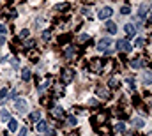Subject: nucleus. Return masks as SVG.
<instances>
[{"label":"nucleus","mask_w":152,"mask_h":136,"mask_svg":"<svg viewBox=\"0 0 152 136\" xmlns=\"http://www.w3.org/2000/svg\"><path fill=\"white\" fill-rule=\"evenodd\" d=\"M115 46H117V50H122V51H131V50H133L131 42H128L126 39H119Z\"/></svg>","instance_id":"1"},{"label":"nucleus","mask_w":152,"mask_h":136,"mask_svg":"<svg viewBox=\"0 0 152 136\" xmlns=\"http://www.w3.org/2000/svg\"><path fill=\"white\" fill-rule=\"evenodd\" d=\"M14 108H16V112H19V113H27V101H25V99H16V101H14Z\"/></svg>","instance_id":"2"},{"label":"nucleus","mask_w":152,"mask_h":136,"mask_svg":"<svg viewBox=\"0 0 152 136\" xmlns=\"http://www.w3.org/2000/svg\"><path fill=\"white\" fill-rule=\"evenodd\" d=\"M112 14H113V9H112L110 5H106V7H103V9L99 11V19H108Z\"/></svg>","instance_id":"3"},{"label":"nucleus","mask_w":152,"mask_h":136,"mask_svg":"<svg viewBox=\"0 0 152 136\" xmlns=\"http://www.w3.org/2000/svg\"><path fill=\"white\" fill-rule=\"evenodd\" d=\"M110 44H112V39H108V37H104V39H101V41H99V44H97V48H99L101 51H106V53H110V51H108V48H110Z\"/></svg>","instance_id":"4"},{"label":"nucleus","mask_w":152,"mask_h":136,"mask_svg":"<svg viewBox=\"0 0 152 136\" xmlns=\"http://www.w3.org/2000/svg\"><path fill=\"white\" fill-rule=\"evenodd\" d=\"M104 28H106V32H108V34H112V35H113V34H117V30H119V28H117V25H115L113 21H106Z\"/></svg>","instance_id":"5"},{"label":"nucleus","mask_w":152,"mask_h":136,"mask_svg":"<svg viewBox=\"0 0 152 136\" xmlns=\"http://www.w3.org/2000/svg\"><path fill=\"white\" fill-rule=\"evenodd\" d=\"M73 74H74V73H73L71 69H66V71H62V81H64V83H69V81L73 80Z\"/></svg>","instance_id":"6"},{"label":"nucleus","mask_w":152,"mask_h":136,"mask_svg":"<svg viewBox=\"0 0 152 136\" xmlns=\"http://www.w3.org/2000/svg\"><path fill=\"white\" fill-rule=\"evenodd\" d=\"M124 30H126V34H128L129 37H133V35L136 34V27H135L133 23H128V25L124 27Z\"/></svg>","instance_id":"7"},{"label":"nucleus","mask_w":152,"mask_h":136,"mask_svg":"<svg viewBox=\"0 0 152 136\" xmlns=\"http://www.w3.org/2000/svg\"><path fill=\"white\" fill-rule=\"evenodd\" d=\"M0 120H2V122H5V120L9 122V120H11V113H9L7 108H2V110H0Z\"/></svg>","instance_id":"8"},{"label":"nucleus","mask_w":152,"mask_h":136,"mask_svg":"<svg viewBox=\"0 0 152 136\" xmlns=\"http://www.w3.org/2000/svg\"><path fill=\"white\" fill-rule=\"evenodd\" d=\"M133 126L138 127V129H142V127H145V120L140 119V117H135V119H133Z\"/></svg>","instance_id":"9"},{"label":"nucleus","mask_w":152,"mask_h":136,"mask_svg":"<svg viewBox=\"0 0 152 136\" xmlns=\"http://www.w3.org/2000/svg\"><path fill=\"white\" fill-rule=\"evenodd\" d=\"M97 96H99V97L108 99V97H110V92H108L106 89H103V87H97Z\"/></svg>","instance_id":"10"},{"label":"nucleus","mask_w":152,"mask_h":136,"mask_svg":"<svg viewBox=\"0 0 152 136\" xmlns=\"http://www.w3.org/2000/svg\"><path fill=\"white\" fill-rule=\"evenodd\" d=\"M35 129H37L39 133H46V131H48V124H46V122H43V120H39Z\"/></svg>","instance_id":"11"},{"label":"nucleus","mask_w":152,"mask_h":136,"mask_svg":"<svg viewBox=\"0 0 152 136\" xmlns=\"http://www.w3.org/2000/svg\"><path fill=\"white\" fill-rule=\"evenodd\" d=\"M147 14H149V7H147L145 4H142V5H140V14H138V16H140V18H145Z\"/></svg>","instance_id":"12"},{"label":"nucleus","mask_w":152,"mask_h":136,"mask_svg":"<svg viewBox=\"0 0 152 136\" xmlns=\"http://www.w3.org/2000/svg\"><path fill=\"white\" fill-rule=\"evenodd\" d=\"M53 115H55L57 119H62V117H64V110H62L60 106H55V108H53Z\"/></svg>","instance_id":"13"},{"label":"nucleus","mask_w":152,"mask_h":136,"mask_svg":"<svg viewBox=\"0 0 152 136\" xmlns=\"http://www.w3.org/2000/svg\"><path fill=\"white\" fill-rule=\"evenodd\" d=\"M21 80H23V81H28V80H30V69L25 67V69L21 71Z\"/></svg>","instance_id":"14"},{"label":"nucleus","mask_w":152,"mask_h":136,"mask_svg":"<svg viewBox=\"0 0 152 136\" xmlns=\"http://www.w3.org/2000/svg\"><path fill=\"white\" fill-rule=\"evenodd\" d=\"M30 120H32V122H35V124H37V122H39V120H41V112H34V113H32V115H30Z\"/></svg>","instance_id":"15"},{"label":"nucleus","mask_w":152,"mask_h":136,"mask_svg":"<svg viewBox=\"0 0 152 136\" xmlns=\"http://www.w3.org/2000/svg\"><path fill=\"white\" fill-rule=\"evenodd\" d=\"M16 129H18V122H16L14 119H11V120H9V131H11V133H14Z\"/></svg>","instance_id":"16"},{"label":"nucleus","mask_w":152,"mask_h":136,"mask_svg":"<svg viewBox=\"0 0 152 136\" xmlns=\"http://www.w3.org/2000/svg\"><path fill=\"white\" fill-rule=\"evenodd\" d=\"M143 83H145V85H151L152 83V71L143 74Z\"/></svg>","instance_id":"17"},{"label":"nucleus","mask_w":152,"mask_h":136,"mask_svg":"<svg viewBox=\"0 0 152 136\" xmlns=\"http://www.w3.org/2000/svg\"><path fill=\"white\" fill-rule=\"evenodd\" d=\"M120 12H122L124 16H128V14H131V7H129V5H122V9H120Z\"/></svg>","instance_id":"18"},{"label":"nucleus","mask_w":152,"mask_h":136,"mask_svg":"<svg viewBox=\"0 0 152 136\" xmlns=\"http://www.w3.org/2000/svg\"><path fill=\"white\" fill-rule=\"evenodd\" d=\"M143 44H145V39H143V37H138V39L135 41V46H138V48H142Z\"/></svg>","instance_id":"19"},{"label":"nucleus","mask_w":152,"mask_h":136,"mask_svg":"<svg viewBox=\"0 0 152 136\" xmlns=\"http://www.w3.org/2000/svg\"><path fill=\"white\" fill-rule=\"evenodd\" d=\"M131 65H133V69H140L143 65V62L142 60H135V62H131Z\"/></svg>","instance_id":"20"},{"label":"nucleus","mask_w":152,"mask_h":136,"mask_svg":"<svg viewBox=\"0 0 152 136\" xmlns=\"http://www.w3.org/2000/svg\"><path fill=\"white\" fill-rule=\"evenodd\" d=\"M119 85H120V83H119V80H117V78H112V80H110V87H113V89H117Z\"/></svg>","instance_id":"21"},{"label":"nucleus","mask_w":152,"mask_h":136,"mask_svg":"<svg viewBox=\"0 0 152 136\" xmlns=\"http://www.w3.org/2000/svg\"><path fill=\"white\" fill-rule=\"evenodd\" d=\"M117 131H119V133H124V131H126V126H124V122H119V124H117Z\"/></svg>","instance_id":"22"},{"label":"nucleus","mask_w":152,"mask_h":136,"mask_svg":"<svg viewBox=\"0 0 152 136\" xmlns=\"http://www.w3.org/2000/svg\"><path fill=\"white\" fill-rule=\"evenodd\" d=\"M73 53H74V48H69V50L66 51V58H71V57H73Z\"/></svg>","instance_id":"23"},{"label":"nucleus","mask_w":152,"mask_h":136,"mask_svg":"<svg viewBox=\"0 0 152 136\" xmlns=\"http://www.w3.org/2000/svg\"><path fill=\"white\" fill-rule=\"evenodd\" d=\"M67 122H69V126H76V117H73V115H71V117L67 119Z\"/></svg>","instance_id":"24"},{"label":"nucleus","mask_w":152,"mask_h":136,"mask_svg":"<svg viewBox=\"0 0 152 136\" xmlns=\"http://www.w3.org/2000/svg\"><path fill=\"white\" fill-rule=\"evenodd\" d=\"M27 133H28V131H27V127H21V129H19V135H18V136H27Z\"/></svg>","instance_id":"25"},{"label":"nucleus","mask_w":152,"mask_h":136,"mask_svg":"<svg viewBox=\"0 0 152 136\" xmlns=\"http://www.w3.org/2000/svg\"><path fill=\"white\" fill-rule=\"evenodd\" d=\"M4 97H7V90H5V89L0 90V99H4Z\"/></svg>","instance_id":"26"},{"label":"nucleus","mask_w":152,"mask_h":136,"mask_svg":"<svg viewBox=\"0 0 152 136\" xmlns=\"http://www.w3.org/2000/svg\"><path fill=\"white\" fill-rule=\"evenodd\" d=\"M89 39V35H85V34H81L80 37H78V41H87Z\"/></svg>","instance_id":"27"},{"label":"nucleus","mask_w":152,"mask_h":136,"mask_svg":"<svg viewBox=\"0 0 152 136\" xmlns=\"http://www.w3.org/2000/svg\"><path fill=\"white\" fill-rule=\"evenodd\" d=\"M128 83L131 85V89H135V80L133 78H128Z\"/></svg>","instance_id":"28"},{"label":"nucleus","mask_w":152,"mask_h":136,"mask_svg":"<svg viewBox=\"0 0 152 136\" xmlns=\"http://www.w3.org/2000/svg\"><path fill=\"white\" fill-rule=\"evenodd\" d=\"M5 32H7V28H5V25H2V23H0V34H5Z\"/></svg>","instance_id":"29"},{"label":"nucleus","mask_w":152,"mask_h":136,"mask_svg":"<svg viewBox=\"0 0 152 136\" xmlns=\"http://www.w3.org/2000/svg\"><path fill=\"white\" fill-rule=\"evenodd\" d=\"M18 65H19V64H18V60H16V58H12V67H14V69H16V67H18Z\"/></svg>","instance_id":"30"},{"label":"nucleus","mask_w":152,"mask_h":136,"mask_svg":"<svg viewBox=\"0 0 152 136\" xmlns=\"http://www.w3.org/2000/svg\"><path fill=\"white\" fill-rule=\"evenodd\" d=\"M19 35H21V37H27V35H28V30H23V32H21Z\"/></svg>","instance_id":"31"},{"label":"nucleus","mask_w":152,"mask_h":136,"mask_svg":"<svg viewBox=\"0 0 152 136\" xmlns=\"http://www.w3.org/2000/svg\"><path fill=\"white\" fill-rule=\"evenodd\" d=\"M9 97L12 99V97H16V90H11V94H9Z\"/></svg>","instance_id":"32"},{"label":"nucleus","mask_w":152,"mask_h":136,"mask_svg":"<svg viewBox=\"0 0 152 136\" xmlns=\"http://www.w3.org/2000/svg\"><path fill=\"white\" fill-rule=\"evenodd\" d=\"M89 103H90L92 106H96V104H97V101H96V99H89Z\"/></svg>","instance_id":"33"},{"label":"nucleus","mask_w":152,"mask_h":136,"mask_svg":"<svg viewBox=\"0 0 152 136\" xmlns=\"http://www.w3.org/2000/svg\"><path fill=\"white\" fill-rule=\"evenodd\" d=\"M4 42H5V39H4V37H2V35H0V46H2V44H4Z\"/></svg>","instance_id":"34"},{"label":"nucleus","mask_w":152,"mask_h":136,"mask_svg":"<svg viewBox=\"0 0 152 136\" xmlns=\"http://www.w3.org/2000/svg\"><path fill=\"white\" fill-rule=\"evenodd\" d=\"M149 21H151V23H152V16H151V19H149Z\"/></svg>","instance_id":"35"}]
</instances>
